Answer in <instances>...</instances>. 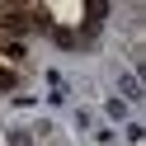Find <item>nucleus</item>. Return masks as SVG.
<instances>
[{"instance_id": "obj_1", "label": "nucleus", "mask_w": 146, "mask_h": 146, "mask_svg": "<svg viewBox=\"0 0 146 146\" xmlns=\"http://www.w3.org/2000/svg\"><path fill=\"white\" fill-rule=\"evenodd\" d=\"M108 118H127V104H123V99H108Z\"/></svg>"}, {"instance_id": "obj_2", "label": "nucleus", "mask_w": 146, "mask_h": 146, "mask_svg": "<svg viewBox=\"0 0 146 146\" xmlns=\"http://www.w3.org/2000/svg\"><path fill=\"white\" fill-rule=\"evenodd\" d=\"M14 80H19L14 71H5V66H0V90H14Z\"/></svg>"}, {"instance_id": "obj_3", "label": "nucleus", "mask_w": 146, "mask_h": 146, "mask_svg": "<svg viewBox=\"0 0 146 146\" xmlns=\"http://www.w3.org/2000/svg\"><path fill=\"white\" fill-rule=\"evenodd\" d=\"M10 146H29V132H19V127H14V132H10Z\"/></svg>"}]
</instances>
